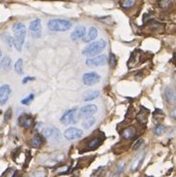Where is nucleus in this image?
<instances>
[{
  "mask_svg": "<svg viewBox=\"0 0 176 177\" xmlns=\"http://www.w3.org/2000/svg\"><path fill=\"white\" fill-rule=\"evenodd\" d=\"M142 143H143V140H142V138H138V140L133 145V150H134V151L137 150L142 145Z\"/></svg>",
  "mask_w": 176,
  "mask_h": 177,
  "instance_id": "nucleus-28",
  "label": "nucleus"
},
{
  "mask_svg": "<svg viewBox=\"0 0 176 177\" xmlns=\"http://www.w3.org/2000/svg\"><path fill=\"white\" fill-rule=\"evenodd\" d=\"M144 155H145V152H142V153H140V154L138 155L136 158L133 160V164H131V167H130L131 171H136V170L139 168V166L141 165V163H142V161H143Z\"/></svg>",
  "mask_w": 176,
  "mask_h": 177,
  "instance_id": "nucleus-16",
  "label": "nucleus"
},
{
  "mask_svg": "<svg viewBox=\"0 0 176 177\" xmlns=\"http://www.w3.org/2000/svg\"><path fill=\"white\" fill-rule=\"evenodd\" d=\"M33 123H34L33 118L28 115H22L18 118V123H19V125L22 126V128H29L33 125Z\"/></svg>",
  "mask_w": 176,
  "mask_h": 177,
  "instance_id": "nucleus-13",
  "label": "nucleus"
},
{
  "mask_svg": "<svg viewBox=\"0 0 176 177\" xmlns=\"http://www.w3.org/2000/svg\"><path fill=\"white\" fill-rule=\"evenodd\" d=\"M33 100H34V94H30L27 98H25L24 100H21V104H22V105H27V106H28V105H30V103L32 102Z\"/></svg>",
  "mask_w": 176,
  "mask_h": 177,
  "instance_id": "nucleus-27",
  "label": "nucleus"
},
{
  "mask_svg": "<svg viewBox=\"0 0 176 177\" xmlns=\"http://www.w3.org/2000/svg\"><path fill=\"white\" fill-rule=\"evenodd\" d=\"M1 56H2V52H1V49H0V58H1Z\"/></svg>",
  "mask_w": 176,
  "mask_h": 177,
  "instance_id": "nucleus-35",
  "label": "nucleus"
},
{
  "mask_svg": "<svg viewBox=\"0 0 176 177\" xmlns=\"http://www.w3.org/2000/svg\"><path fill=\"white\" fill-rule=\"evenodd\" d=\"M171 117L174 118V119H176V106L173 109V111H172V112H171Z\"/></svg>",
  "mask_w": 176,
  "mask_h": 177,
  "instance_id": "nucleus-34",
  "label": "nucleus"
},
{
  "mask_svg": "<svg viewBox=\"0 0 176 177\" xmlns=\"http://www.w3.org/2000/svg\"><path fill=\"white\" fill-rule=\"evenodd\" d=\"M71 27L72 23L67 19H52L48 22V28L54 32H64Z\"/></svg>",
  "mask_w": 176,
  "mask_h": 177,
  "instance_id": "nucleus-3",
  "label": "nucleus"
},
{
  "mask_svg": "<svg viewBox=\"0 0 176 177\" xmlns=\"http://www.w3.org/2000/svg\"><path fill=\"white\" fill-rule=\"evenodd\" d=\"M135 3V0H123L122 1V7L124 9H128L131 8Z\"/></svg>",
  "mask_w": 176,
  "mask_h": 177,
  "instance_id": "nucleus-26",
  "label": "nucleus"
},
{
  "mask_svg": "<svg viewBox=\"0 0 176 177\" xmlns=\"http://www.w3.org/2000/svg\"><path fill=\"white\" fill-rule=\"evenodd\" d=\"M99 96V91H92V92H89L85 94V98H84V100L85 102H90V100H93L97 99L98 97Z\"/></svg>",
  "mask_w": 176,
  "mask_h": 177,
  "instance_id": "nucleus-22",
  "label": "nucleus"
},
{
  "mask_svg": "<svg viewBox=\"0 0 176 177\" xmlns=\"http://www.w3.org/2000/svg\"><path fill=\"white\" fill-rule=\"evenodd\" d=\"M148 113H149L148 110H146V109H144V107H142V110H141L139 112H138V115H137V117H136L137 121L139 122L141 124H145V123H147V116H148Z\"/></svg>",
  "mask_w": 176,
  "mask_h": 177,
  "instance_id": "nucleus-17",
  "label": "nucleus"
},
{
  "mask_svg": "<svg viewBox=\"0 0 176 177\" xmlns=\"http://www.w3.org/2000/svg\"><path fill=\"white\" fill-rule=\"evenodd\" d=\"M11 88L8 85H3L0 87V105L4 106L10 98Z\"/></svg>",
  "mask_w": 176,
  "mask_h": 177,
  "instance_id": "nucleus-11",
  "label": "nucleus"
},
{
  "mask_svg": "<svg viewBox=\"0 0 176 177\" xmlns=\"http://www.w3.org/2000/svg\"><path fill=\"white\" fill-rule=\"evenodd\" d=\"M42 134L44 137L48 138V140H58L61 138V132L58 128L51 126V128H44L42 130Z\"/></svg>",
  "mask_w": 176,
  "mask_h": 177,
  "instance_id": "nucleus-6",
  "label": "nucleus"
},
{
  "mask_svg": "<svg viewBox=\"0 0 176 177\" xmlns=\"http://www.w3.org/2000/svg\"><path fill=\"white\" fill-rule=\"evenodd\" d=\"M64 135L68 140H79L83 136V130L77 128H70L65 130Z\"/></svg>",
  "mask_w": 176,
  "mask_h": 177,
  "instance_id": "nucleus-8",
  "label": "nucleus"
},
{
  "mask_svg": "<svg viewBox=\"0 0 176 177\" xmlns=\"http://www.w3.org/2000/svg\"><path fill=\"white\" fill-rule=\"evenodd\" d=\"M106 62H108V57H106V55H99L95 57V58L88 59L86 61V65L88 67H99V66L105 65Z\"/></svg>",
  "mask_w": 176,
  "mask_h": 177,
  "instance_id": "nucleus-5",
  "label": "nucleus"
},
{
  "mask_svg": "<svg viewBox=\"0 0 176 177\" xmlns=\"http://www.w3.org/2000/svg\"><path fill=\"white\" fill-rule=\"evenodd\" d=\"M100 81V76L95 72H91V73H87L84 75L83 77V82L84 84L87 86H93L98 84Z\"/></svg>",
  "mask_w": 176,
  "mask_h": 177,
  "instance_id": "nucleus-9",
  "label": "nucleus"
},
{
  "mask_svg": "<svg viewBox=\"0 0 176 177\" xmlns=\"http://www.w3.org/2000/svg\"><path fill=\"white\" fill-rule=\"evenodd\" d=\"M30 34L34 39H38L42 35V29H41V20L39 18L35 19L29 25Z\"/></svg>",
  "mask_w": 176,
  "mask_h": 177,
  "instance_id": "nucleus-4",
  "label": "nucleus"
},
{
  "mask_svg": "<svg viewBox=\"0 0 176 177\" xmlns=\"http://www.w3.org/2000/svg\"><path fill=\"white\" fill-rule=\"evenodd\" d=\"M103 143V140L99 137H96L92 140L89 143H88V149L89 150H94V149H97L99 146H100Z\"/></svg>",
  "mask_w": 176,
  "mask_h": 177,
  "instance_id": "nucleus-18",
  "label": "nucleus"
},
{
  "mask_svg": "<svg viewBox=\"0 0 176 177\" xmlns=\"http://www.w3.org/2000/svg\"><path fill=\"white\" fill-rule=\"evenodd\" d=\"M14 69H15L16 74H18V75H22L23 74V60L22 59L17 60V62L15 63Z\"/></svg>",
  "mask_w": 176,
  "mask_h": 177,
  "instance_id": "nucleus-25",
  "label": "nucleus"
},
{
  "mask_svg": "<svg viewBox=\"0 0 176 177\" xmlns=\"http://www.w3.org/2000/svg\"><path fill=\"white\" fill-rule=\"evenodd\" d=\"M12 29H13V33H14L13 45L18 51H21L24 41H25V37H26V34H27L26 26L22 23H15L13 25V27H12Z\"/></svg>",
  "mask_w": 176,
  "mask_h": 177,
  "instance_id": "nucleus-1",
  "label": "nucleus"
},
{
  "mask_svg": "<svg viewBox=\"0 0 176 177\" xmlns=\"http://www.w3.org/2000/svg\"><path fill=\"white\" fill-rule=\"evenodd\" d=\"M1 38H2L3 42L6 44V45H7L8 48H12V46H13V38L10 36V34L3 33L1 35Z\"/></svg>",
  "mask_w": 176,
  "mask_h": 177,
  "instance_id": "nucleus-23",
  "label": "nucleus"
},
{
  "mask_svg": "<svg viewBox=\"0 0 176 177\" xmlns=\"http://www.w3.org/2000/svg\"><path fill=\"white\" fill-rule=\"evenodd\" d=\"M135 128H133V126H129V128H127L122 131V136L127 138V140H131L135 135Z\"/></svg>",
  "mask_w": 176,
  "mask_h": 177,
  "instance_id": "nucleus-20",
  "label": "nucleus"
},
{
  "mask_svg": "<svg viewBox=\"0 0 176 177\" xmlns=\"http://www.w3.org/2000/svg\"><path fill=\"white\" fill-rule=\"evenodd\" d=\"M43 144V140L40 136H35L31 140V145L35 148H40Z\"/></svg>",
  "mask_w": 176,
  "mask_h": 177,
  "instance_id": "nucleus-24",
  "label": "nucleus"
},
{
  "mask_svg": "<svg viewBox=\"0 0 176 177\" xmlns=\"http://www.w3.org/2000/svg\"><path fill=\"white\" fill-rule=\"evenodd\" d=\"M34 80H35V78H33V77H26V78H25V79L22 81V83H23V84H26L27 82H29V81H34Z\"/></svg>",
  "mask_w": 176,
  "mask_h": 177,
  "instance_id": "nucleus-33",
  "label": "nucleus"
},
{
  "mask_svg": "<svg viewBox=\"0 0 176 177\" xmlns=\"http://www.w3.org/2000/svg\"><path fill=\"white\" fill-rule=\"evenodd\" d=\"M87 34L86 32V27L85 26H78L75 28V30L72 32L71 34V39L73 41H77L79 39H82V38H84L85 35Z\"/></svg>",
  "mask_w": 176,
  "mask_h": 177,
  "instance_id": "nucleus-12",
  "label": "nucleus"
},
{
  "mask_svg": "<svg viewBox=\"0 0 176 177\" xmlns=\"http://www.w3.org/2000/svg\"><path fill=\"white\" fill-rule=\"evenodd\" d=\"M171 1L172 0H161V1L159 2V6L161 8H167V7H169Z\"/></svg>",
  "mask_w": 176,
  "mask_h": 177,
  "instance_id": "nucleus-30",
  "label": "nucleus"
},
{
  "mask_svg": "<svg viewBox=\"0 0 176 177\" xmlns=\"http://www.w3.org/2000/svg\"><path fill=\"white\" fill-rule=\"evenodd\" d=\"M108 62L110 63V66L112 68V67H115L116 66V56L114 54H110V59H108Z\"/></svg>",
  "mask_w": 176,
  "mask_h": 177,
  "instance_id": "nucleus-31",
  "label": "nucleus"
},
{
  "mask_svg": "<svg viewBox=\"0 0 176 177\" xmlns=\"http://www.w3.org/2000/svg\"><path fill=\"white\" fill-rule=\"evenodd\" d=\"M98 111V107L95 105H88L83 106L82 109L79 111V117H92L93 115H95Z\"/></svg>",
  "mask_w": 176,
  "mask_h": 177,
  "instance_id": "nucleus-10",
  "label": "nucleus"
},
{
  "mask_svg": "<svg viewBox=\"0 0 176 177\" xmlns=\"http://www.w3.org/2000/svg\"><path fill=\"white\" fill-rule=\"evenodd\" d=\"M165 99L169 104L176 103V90L173 88H167L165 90Z\"/></svg>",
  "mask_w": 176,
  "mask_h": 177,
  "instance_id": "nucleus-15",
  "label": "nucleus"
},
{
  "mask_svg": "<svg viewBox=\"0 0 176 177\" xmlns=\"http://www.w3.org/2000/svg\"><path fill=\"white\" fill-rule=\"evenodd\" d=\"M61 123L64 124H73L77 123V110L72 109L68 111L64 116L61 117Z\"/></svg>",
  "mask_w": 176,
  "mask_h": 177,
  "instance_id": "nucleus-7",
  "label": "nucleus"
},
{
  "mask_svg": "<svg viewBox=\"0 0 176 177\" xmlns=\"http://www.w3.org/2000/svg\"><path fill=\"white\" fill-rule=\"evenodd\" d=\"M105 47H106V42L104 39H99V41L93 42L90 44V45H88L83 50V55L88 56V57L96 56V55L99 54L100 52H103Z\"/></svg>",
  "mask_w": 176,
  "mask_h": 177,
  "instance_id": "nucleus-2",
  "label": "nucleus"
},
{
  "mask_svg": "<svg viewBox=\"0 0 176 177\" xmlns=\"http://www.w3.org/2000/svg\"><path fill=\"white\" fill-rule=\"evenodd\" d=\"M11 65H12V61L8 57H5V58L2 59V61L0 62V69H2L3 71L7 72L11 69Z\"/></svg>",
  "mask_w": 176,
  "mask_h": 177,
  "instance_id": "nucleus-19",
  "label": "nucleus"
},
{
  "mask_svg": "<svg viewBox=\"0 0 176 177\" xmlns=\"http://www.w3.org/2000/svg\"><path fill=\"white\" fill-rule=\"evenodd\" d=\"M95 123H96V118L94 117L93 116L92 117H85L84 122H83V128L85 129H89V128H92L94 124H95Z\"/></svg>",
  "mask_w": 176,
  "mask_h": 177,
  "instance_id": "nucleus-21",
  "label": "nucleus"
},
{
  "mask_svg": "<svg viewBox=\"0 0 176 177\" xmlns=\"http://www.w3.org/2000/svg\"><path fill=\"white\" fill-rule=\"evenodd\" d=\"M165 128H164V126L163 125H157L155 129H154V134H157V135H159V134H162L163 132H164Z\"/></svg>",
  "mask_w": 176,
  "mask_h": 177,
  "instance_id": "nucleus-29",
  "label": "nucleus"
},
{
  "mask_svg": "<svg viewBox=\"0 0 176 177\" xmlns=\"http://www.w3.org/2000/svg\"><path fill=\"white\" fill-rule=\"evenodd\" d=\"M11 116H12V111H11V109H8L7 110V111L5 112V117H4V122H8L9 119L11 118Z\"/></svg>",
  "mask_w": 176,
  "mask_h": 177,
  "instance_id": "nucleus-32",
  "label": "nucleus"
},
{
  "mask_svg": "<svg viewBox=\"0 0 176 177\" xmlns=\"http://www.w3.org/2000/svg\"><path fill=\"white\" fill-rule=\"evenodd\" d=\"M97 36H98L97 28L96 27H91L89 29V32H88V34H86L85 37L82 40H83V42H85V43H90V42L95 40L97 38Z\"/></svg>",
  "mask_w": 176,
  "mask_h": 177,
  "instance_id": "nucleus-14",
  "label": "nucleus"
}]
</instances>
